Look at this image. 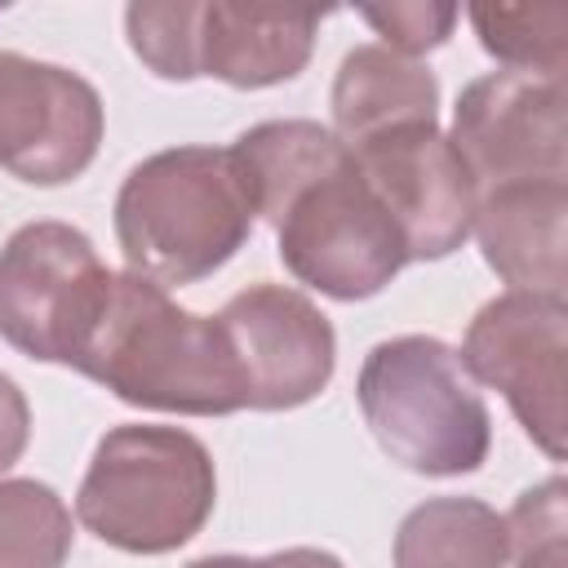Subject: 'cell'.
<instances>
[{
	"label": "cell",
	"instance_id": "cell-1",
	"mask_svg": "<svg viewBox=\"0 0 568 568\" xmlns=\"http://www.w3.org/2000/svg\"><path fill=\"white\" fill-rule=\"evenodd\" d=\"M115 399L182 417H226L244 408V382L217 315H195L169 288L115 271L102 315L71 364Z\"/></svg>",
	"mask_w": 568,
	"mask_h": 568
},
{
	"label": "cell",
	"instance_id": "cell-2",
	"mask_svg": "<svg viewBox=\"0 0 568 568\" xmlns=\"http://www.w3.org/2000/svg\"><path fill=\"white\" fill-rule=\"evenodd\" d=\"M253 200L231 146H169L115 191V240L133 275L169 288L222 271L253 235Z\"/></svg>",
	"mask_w": 568,
	"mask_h": 568
},
{
	"label": "cell",
	"instance_id": "cell-3",
	"mask_svg": "<svg viewBox=\"0 0 568 568\" xmlns=\"http://www.w3.org/2000/svg\"><path fill=\"white\" fill-rule=\"evenodd\" d=\"M377 448L413 475L457 479L488 462L493 417L457 351L426 333L377 342L355 377Z\"/></svg>",
	"mask_w": 568,
	"mask_h": 568
},
{
	"label": "cell",
	"instance_id": "cell-4",
	"mask_svg": "<svg viewBox=\"0 0 568 568\" xmlns=\"http://www.w3.org/2000/svg\"><path fill=\"white\" fill-rule=\"evenodd\" d=\"M217 470L209 448L178 426H111L75 493L80 524L124 555H169L213 515Z\"/></svg>",
	"mask_w": 568,
	"mask_h": 568
},
{
	"label": "cell",
	"instance_id": "cell-5",
	"mask_svg": "<svg viewBox=\"0 0 568 568\" xmlns=\"http://www.w3.org/2000/svg\"><path fill=\"white\" fill-rule=\"evenodd\" d=\"M320 22V9L231 0H138L124 9L129 49L151 75H213L231 89H271L302 75Z\"/></svg>",
	"mask_w": 568,
	"mask_h": 568
},
{
	"label": "cell",
	"instance_id": "cell-6",
	"mask_svg": "<svg viewBox=\"0 0 568 568\" xmlns=\"http://www.w3.org/2000/svg\"><path fill=\"white\" fill-rule=\"evenodd\" d=\"M266 222L275 226L284 271L337 302L377 297L408 266L404 235L359 178L351 151L302 178Z\"/></svg>",
	"mask_w": 568,
	"mask_h": 568
},
{
	"label": "cell",
	"instance_id": "cell-7",
	"mask_svg": "<svg viewBox=\"0 0 568 568\" xmlns=\"http://www.w3.org/2000/svg\"><path fill=\"white\" fill-rule=\"evenodd\" d=\"M106 262L71 222H27L0 248V337L40 364H75L111 293Z\"/></svg>",
	"mask_w": 568,
	"mask_h": 568
},
{
	"label": "cell",
	"instance_id": "cell-8",
	"mask_svg": "<svg viewBox=\"0 0 568 568\" xmlns=\"http://www.w3.org/2000/svg\"><path fill=\"white\" fill-rule=\"evenodd\" d=\"M470 382L501 390L524 435L564 462V359H568V302L546 293L506 288L484 302L457 351Z\"/></svg>",
	"mask_w": 568,
	"mask_h": 568
},
{
	"label": "cell",
	"instance_id": "cell-9",
	"mask_svg": "<svg viewBox=\"0 0 568 568\" xmlns=\"http://www.w3.org/2000/svg\"><path fill=\"white\" fill-rule=\"evenodd\" d=\"M448 142L470 169L475 191L568 178L564 75L501 67L470 80L453 106Z\"/></svg>",
	"mask_w": 568,
	"mask_h": 568
},
{
	"label": "cell",
	"instance_id": "cell-10",
	"mask_svg": "<svg viewBox=\"0 0 568 568\" xmlns=\"http://www.w3.org/2000/svg\"><path fill=\"white\" fill-rule=\"evenodd\" d=\"M346 151L355 155V169L368 191L399 226L408 262L448 257L470 240L479 191L439 124L390 129Z\"/></svg>",
	"mask_w": 568,
	"mask_h": 568
},
{
	"label": "cell",
	"instance_id": "cell-11",
	"mask_svg": "<svg viewBox=\"0 0 568 568\" xmlns=\"http://www.w3.org/2000/svg\"><path fill=\"white\" fill-rule=\"evenodd\" d=\"M102 129L106 111L84 75L0 49V169L31 186H62L93 164Z\"/></svg>",
	"mask_w": 568,
	"mask_h": 568
},
{
	"label": "cell",
	"instance_id": "cell-12",
	"mask_svg": "<svg viewBox=\"0 0 568 568\" xmlns=\"http://www.w3.org/2000/svg\"><path fill=\"white\" fill-rule=\"evenodd\" d=\"M217 324L244 382V408H302L333 382L337 333L306 293L284 284H248L217 311Z\"/></svg>",
	"mask_w": 568,
	"mask_h": 568
},
{
	"label": "cell",
	"instance_id": "cell-13",
	"mask_svg": "<svg viewBox=\"0 0 568 568\" xmlns=\"http://www.w3.org/2000/svg\"><path fill=\"white\" fill-rule=\"evenodd\" d=\"M568 178L510 182L479 191L470 235L484 248V262L519 293L564 297V257H568Z\"/></svg>",
	"mask_w": 568,
	"mask_h": 568
},
{
	"label": "cell",
	"instance_id": "cell-14",
	"mask_svg": "<svg viewBox=\"0 0 568 568\" xmlns=\"http://www.w3.org/2000/svg\"><path fill=\"white\" fill-rule=\"evenodd\" d=\"M333 133L346 146L373 142L390 129L435 124L439 80L417 58H404L386 44H355L333 75Z\"/></svg>",
	"mask_w": 568,
	"mask_h": 568
},
{
	"label": "cell",
	"instance_id": "cell-15",
	"mask_svg": "<svg viewBox=\"0 0 568 568\" xmlns=\"http://www.w3.org/2000/svg\"><path fill=\"white\" fill-rule=\"evenodd\" d=\"M506 515L479 497H426L395 528V568H506Z\"/></svg>",
	"mask_w": 568,
	"mask_h": 568
},
{
	"label": "cell",
	"instance_id": "cell-16",
	"mask_svg": "<svg viewBox=\"0 0 568 568\" xmlns=\"http://www.w3.org/2000/svg\"><path fill=\"white\" fill-rule=\"evenodd\" d=\"M71 541V510L49 484L0 479V568H62Z\"/></svg>",
	"mask_w": 568,
	"mask_h": 568
},
{
	"label": "cell",
	"instance_id": "cell-17",
	"mask_svg": "<svg viewBox=\"0 0 568 568\" xmlns=\"http://www.w3.org/2000/svg\"><path fill=\"white\" fill-rule=\"evenodd\" d=\"M479 44L510 71L564 75L568 9L564 4H470Z\"/></svg>",
	"mask_w": 568,
	"mask_h": 568
},
{
	"label": "cell",
	"instance_id": "cell-18",
	"mask_svg": "<svg viewBox=\"0 0 568 568\" xmlns=\"http://www.w3.org/2000/svg\"><path fill=\"white\" fill-rule=\"evenodd\" d=\"M506 546L515 568H568V501L559 475L515 497L506 515Z\"/></svg>",
	"mask_w": 568,
	"mask_h": 568
},
{
	"label": "cell",
	"instance_id": "cell-19",
	"mask_svg": "<svg viewBox=\"0 0 568 568\" xmlns=\"http://www.w3.org/2000/svg\"><path fill=\"white\" fill-rule=\"evenodd\" d=\"M457 13H462L457 4H422V0L359 9V18L382 36V44L395 49V53H404V58H417V53L439 49L453 36Z\"/></svg>",
	"mask_w": 568,
	"mask_h": 568
},
{
	"label": "cell",
	"instance_id": "cell-20",
	"mask_svg": "<svg viewBox=\"0 0 568 568\" xmlns=\"http://www.w3.org/2000/svg\"><path fill=\"white\" fill-rule=\"evenodd\" d=\"M27 439H31L27 395L18 390V382L9 373H0V475L27 453Z\"/></svg>",
	"mask_w": 568,
	"mask_h": 568
},
{
	"label": "cell",
	"instance_id": "cell-21",
	"mask_svg": "<svg viewBox=\"0 0 568 568\" xmlns=\"http://www.w3.org/2000/svg\"><path fill=\"white\" fill-rule=\"evenodd\" d=\"M271 559L275 568H346L333 550H320V546H288V550H275Z\"/></svg>",
	"mask_w": 568,
	"mask_h": 568
},
{
	"label": "cell",
	"instance_id": "cell-22",
	"mask_svg": "<svg viewBox=\"0 0 568 568\" xmlns=\"http://www.w3.org/2000/svg\"><path fill=\"white\" fill-rule=\"evenodd\" d=\"M186 568H275L271 555L262 559H248V555H204V559H191Z\"/></svg>",
	"mask_w": 568,
	"mask_h": 568
}]
</instances>
